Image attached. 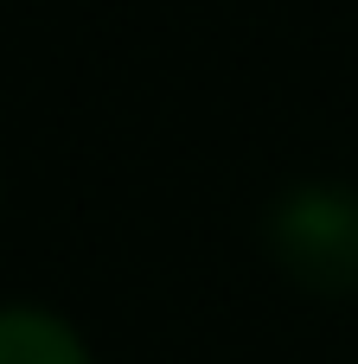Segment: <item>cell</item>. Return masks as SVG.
Here are the masks:
<instances>
[{"label": "cell", "instance_id": "cell-1", "mask_svg": "<svg viewBox=\"0 0 358 364\" xmlns=\"http://www.w3.org/2000/svg\"><path fill=\"white\" fill-rule=\"evenodd\" d=\"M263 243L295 288L320 301L358 294V186L339 179L288 186L263 218Z\"/></svg>", "mask_w": 358, "mask_h": 364}, {"label": "cell", "instance_id": "cell-2", "mask_svg": "<svg viewBox=\"0 0 358 364\" xmlns=\"http://www.w3.org/2000/svg\"><path fill=\"white\" fill-rule=\"evenodd\" d=\"M0 364H96V358L58 314L0 307Z\"/></svg>", "mask_w": 358, "mask_h": 364}]
</instances>
